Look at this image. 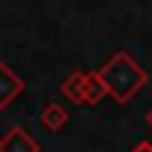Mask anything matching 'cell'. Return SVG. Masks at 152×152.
<instances>
[{
	"instance_id": "cell-2",
	"label": "cell",
	"mask_w": 152,
	"mask_h": 152,
	"mask_svg": "<svg viewBox=\"0 0 152 152\" xmlns=\"http://www.w3.org/2000/svg\"><path fill=\"white\" fill-rule=\"evenodd\" d=\"M0 152H38V147L21 128H12L7 138L0 142Z\"/></svg>"
},
{
	"instance_id": "cell-5",
	"label": "cell",
	"mask_w": 152,
	"mask_h": 152,
	"mask_svg": "<svg viewBox=\"0 0 152 152\" xmlns=\"http://www.w3.org/2000/svg\"><path fill=\"white\" fill-rule=\"evenodd\" d=\"M43 121H45L48 128L57 131V128L66 121V112H64L59 104H50V107H45V112H43Z\"/></svg>"
},
{
	"instance_id": "cell-8",
	"label": "cell",
	"mask_w": 152,
	"mask_h": 152,
	"mask_svg": "<svg viewBox=\"0 0 152 152\" xmlns=\"http://www.w3.org/2000/svg\"><path fill=\"white\" fill-rule=\"evenodd\" d=\"M147 124H150V126H152V109H150V112H147Z\"/></svg>"
},
{
	"instance_id": "cell-1",
	"label": "cell",
	"mask_w": 152,
	"mask_h": 152,
	"mask_svg": "<svg viewBox=\"0 0 152 152\" xmlns=\"http://www.w3.org/2000/svg\"><path fill=\"white\" fill-rule=\"evenodd\" d=\"M100 81L104 83L107 90L114 93V97L119 102H126L142 83H145V74L128 59L126 52H119L116 57H112V62L97 74Z\"/></svg>"
},
{
	"instance_id": "cell-7",
	"label": "cell",
	"mask_w": 152,
	"mask_h": 152,
	"mask_svg": "<svg viewBox=\"0 0 152 152\" xmlns=\"http://www.w3.org/2000/svg\"><path fill=\"white\" fill-rule=\"evenodd\" d=\"M133 152H152V142H140Z\"/></svg>"
},
{
	"instance_id": "cell-6",
	"label": "cell",
	"mask_w": 152,
	"mask_h": 152,
	"mask_svg": "<svg viewBox=\"0 0 152 152\" xmlns=\"http://www.w3.org/2000/svg\"><path fill=\"white\" fill-rule=\"evenodd\" d=\"M83 83H86V76L83 74H74L64 83V93L69 95V100H74V102H81L83 100Z\"/></svg>"
},
{
	"instance_id": "cell-4",
	"label": "cell",
	"mask_w": 152,
	"mask_h": 152,
	"mask_svg": "<svg viewBox=\"0 0 152 152\" xmlns=\"http://www.w3.org/2000/svg\"><path fill=\"white\" fill-rule=\"evenodd\" d=\"M104 90H107V88H104V83L100 81V76H88L86 83H83V100H88V102H97V100L102 97Z\"/></svg>"
},
{
	"instance_id": "cell-3",
	"label": "cell",
	"mask_w": 152,
	"mask_h": 152,
	"mask_svg": "<svg viewBox=\"0 0 152 152\" xmlns=\"http://www.w3.org/2000/svg\"><path fill=\"white\" fill-rule=\"evenodd\" d=\"M19 90H21V81L5 64H0V107H5Z\"/></svg>"
}]
</instances>
